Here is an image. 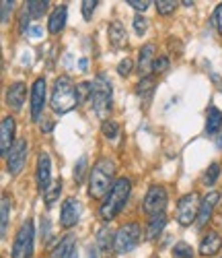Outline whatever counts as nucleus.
Wrapping results in <instances>:
<instances>
[{"mask_svg":"<svg viewBox=\"0 0 222 258\" xmlns=\"http://www.w3.org/2000/svg\"><path fill=\"white\" fill-rule=\"evenodd\" d=\"M114 176H116V163L111 159H107V157L99 159L93 165L91 178H88V197H93L97 201L107 197L109 190L114 188V184H116Z\"/></svg>","mask_w":222,"mask_h":258,"instance_id":"1","label":"nucleus"},{"mask_svg":"<svg viewBox=\"0 0 222 258\" xmlns=\"http://www.w3.org/2000/svg\"><path fill=\"white\" fill-rule=\"evenodd\" d=\"M130 190H132V182L130 178L122 176L116 180L114 188L109 190V195L103 199L101 203V209H99V215H101V219L103 221H111V219H116L118 215L122 213V209L126 207L128 199H130Z\"/></svg>","mask_w":222,"mask_h":258,"instance_id":"2","label":"nucleus"},{"mask_svg":"<svg viewBox=\"0 0 222 258\" xmlns=\"http://www.w3.org/2000/svg\"><path fill=\"white\" fill-rule=\"evenodd\" d=\"M78 105L76 99V85L68 75H62L54 81V89H52V110L56 114H66L72 107Z\"/></svg>","mask_w":222,"mask_h":258,"instance_id":"3","label":"nucleus"},{"mask_svg":"<svg viewBox=\"0 0 222 258\" xmlns=\"http://www.w3.org/2000/svg\"><path fill=\"white\" fill-rule=\"evenodd\" d=\"M111 95H114V89H111V81L105 75H99L93 81L91 101H93V110H95L97 118L103 120V122H107V116L111 112Z\"/></svg>","mask_w":222,"mask_h":258,"instance_id":"4","label":"nucleus"},{"mask_svg":"<svg viewBox=\"0 0 222 258\" xmlns=\"http://www.w3.org/2000/svg\"><path fill=\"white\" fill-rule=\"evenodd\" d=\"M33 240H35V227H33V221L27 219L19 227V231L15 235L11 256L13 258H31L33 256Z\"/></svg>","mask_w":222,"mask_h":258,"instance_id":"5","label":"nucleus"},{"mask_svg":"<svg viewBox=\"0 0 222 258\" xmlns=\"http://www.w3.org/2000/svg\"><path fill=\"white\" fill-rule=\"evenodd\" d=\"M142 238V229L138 223H126L116 231V252L118 254H128L132 252Z\"/></svg>","mask_w":222,"mask_h":258,"instance_id":"6","label":"nucleus"},{"mask_svg":"<svg viewBox=\"0 0 222 258\" xmlns=\"http://www.w3.org/2000/svg\"><path fill=\"white\" fill-rule=\"evenodd\" d=\"M199 197L197 192H189V195L181 197L179 203H177V221L181 225H191L193 221H197V215H199Z\"/></svg>","mask_w":222,"mask_h":258,"instance_id":"7","label":"nucleus"},{"mask_svg":"<svg viewBox=\"0 0 222 258\" xmlns=\"http://www.w3.org/2000/svg\"><path fill=\"white\" fill-rule=\"evenodd\" d=\"M165 207H167V190L163 186H150L144 197V205H142L144 213L154 217V215L165 213Z\"/></svg>","mask_w":222,"mask_h":258,"instance_id":"8","label":"nucleus"},{"mask_svg":"<svg viewBox=\"0 0 222 258\" xmlns=\"http://www.w3.org/2000/svg\"><path fill=\"white\" fill-rule=\"evenodd\" d=\"M27 141L25 139H17L15 141V145H13V149L9 151V155H7V171L11 176H17V174H21V169H23V165H25V161H27Z\"/></svg>","mask_w":222,"mask_h":258,"instance_id":"9","label":"nucleus"},{"mask_svg":"<svg viewBox=\"0 0 222 258\" xmlns=\"http://www.w3.org/2000/svg\"><path fill=\"white\" fill-rule=\"evenodd\" d=\"M80 213H82V207H80V201L70 197L62 203V211H60V225L64 229H70L78 223L80 219Z\"/></svg>","mask_w":222,"mask_h":258,"instance_id":"10","label":"nucleus"},{"mask_svg":"<svg viewBox=\"0 0 222 258\" xmlns=\"http://www.w3.org/2000/svg\"><path fill=\"white\" fill-rule=\"evenodd\" d=\"M46 107V79H37L31 87V118L39 120Z\"/></svg>","mask_w":222,"mask_h":258,"instance_id":"11","label":"nucleus"},{"mask_svg":"<svg viewBox=\"0 0 222 258\" xmlns=\"http://www.w3.org/2000/svg\"><path fill=\"white\" fill-rule=\"evenodd\" d=\"M13 145H15V118L5 116L3 122H0V153L7 157Z\"/></svg>","mask_w":222,"mask_h":258,"instance_id":"12","label":"nucleus"},{"mask_svg":"<svg viewBox=\"0 0 222 258\" xmlns=\"http://www.w3.org/2000/svg\"><path fill=\"white\" fill-rule=\"evenodd\" d=\"M37 186L41 192L52 186V161L46 151H41L37 157Z\"/></svg>","mask_w":222,"mask_h":258,"instance_id":"13","label":"nucleus"},{"mask_svg":"<svg viewBox=\"0 0 222 258\" xmlns=\"http://www.w3.org/2000/svg\"><path fill=\"white\" fill-rule=\"evenodd\" d=\"M218 201H220V192H216V190L208 192V195L202 199V205H199V215H197V221H195L197 227H204L212 219V213H214Z\"/></svg>","mask_w":222,"mask_h":258,"instance_id":"14","label":"nucleus"},{"mask_svg":"<svg viewBox=\"0 0 222 258\" xmlns=\"http://www.w3.org/2000/svg\"><path fill=\"white\" fill-rule=\"evenodd\" d=\"M27 97V85L25 83H13L9 91H7V105L11 107L13 112H21L23 110V103Z\"/></svg>","mask_w":222,"mask_h":258,"instance_id":"15","label":"nucleus"},{"mask_svg":"<svg viewBox=\"0 0 222 258\" xmlns=\"http://www.w3.org/2000/svg\"><path fill=\"white\" fill-rule=\"evenodd\" d=\"M154 52H157V46L146 44L138 54V73H140L142 79L150 77V73L154 71V60H157L154 58Z\"/></svg>","mask_w":222,"mask_h":258,"instance_id":"16","label":"nucleus"},{"mask_svg":"<svg viewBox=\"0 0 222 258\" xmlns=\"http://www.w3.org/2000/svg\"><path fill=\"white\" fill-rule=\"evenodd\" d=\"M76 252V240L72 233H66L64 238L58 242V246L52 250L50 258H72V254Z\"/></svg>","mask_w":222,"mask_h":258,"instance_id":"17","label":"nucleus"},{"mask_svg":"<svg viewBox=\"0 0 222 258\" xmlns=\"http://www.w3.org/2000/svg\"><path fill=\"white\" fill-rule=\"evenodd\" d=\"M107 35H109V44L114 48H124L128 44V33H126V27L122 21H111Z\"/></svg>","mask_w":222,"mask_h":258,"instance_id":"18","label":"nucleus"},{"mask_svg":"<svg viewBox=\"0 0 222 258\" xmlns=\"http://www.w3.org/2000/svg\"><path fill=\"white\" fill-rule=\"evenodd\" d=\"M222 248V238L218 231H208L204 238H202V244H199V254L202 256H214L216 252H220Z\"/></svg>","mask_w":222,"mask_h":258,"instance_id":"19","label":"nucleus"},{"mask_svg":"<svg viewBox=\"0 0 222 258\" xmlns=\"http://www.w3.org/2000/svg\"><path fill=\"white\" fill-rule=\"evenodd\" d=\"M66 17H68V9H66L64 5H60V7L54 9V13L50 15V23H48L50 33L58 35V33L66 27Z\"/></svg>","mask_w":222,"mask_h":258,"instance_id":"20","label":"nucleus"},{"mask_svg":"<svg viewBox=\"0 0 222 258\" xmlns=\"http://www.w3.org/2000/svg\"><path fill=\"white\" fill-rule=\"evenodd\" d=\"M220 131H222V112L218 110L216 105H210L208 107V114H206V133L210 137H214Z\"/></svg>","mask_w":222,"mask_h":258,"instance_id":"21","label":"nucleus"},{"mask_svg":"<svg viewBox=\"0 0 222 258\" xmlns=\"http://www.w3.org/2000/svg\"><path fill=\"white\" fill-rule=\"evenodd\" d=\"M165 225H167V215H165V213L150 217V221H148V225H146V240H157L159 235L163 233Z\"/></svg>","mask_w":222,"mask_h":258,"instance_id":"22","label":"nucleus"},{"mask_svg":"<svg viewBox=\"0 0 222 258\" xmlns=\"http://www.w3.org/2000/svg\"><path fill=\"white\" fill-rule=\"evenodd\" d=\"M97 248L101 252H109L111 248H116V233L111 231L107 225L97 229Z\"/></svg>","mask_w":222,"mask_h":258,"instance_id":"23","label":"nucleus"},{"mask_svg":"<svg viewBox=\"0 0 222 258\" xmlns=\"http://www.w3.org/2000/svg\"><path fill=\"white\" fill-rule=\"evenodd\" d=\"M50 9V3L48 0H29V3H25V11L31 19H39L48 13Z\"/></svg>","mask_w":222,"mask_h":258,"instance_id":"24","label":"nucleus"},{"mask_svg":"<svg viewBox=\"0 0 222 258\" xmlns=\"http://www.w3.org/2000/svg\"><path fill=\"white\" fill-rule=\"evenodd\" d=\"M9 215H11V197L3 195V203H0V219H3V227H0V231H3V238L9 231Z\"/></svg>","mask_w":222,"mask_h":258,"instance_id":"25","label":"nucleus"},{"mask_svg":"<svg viewBox=\"0 0 222 258\" xmlns=\"http://www.w3.org/2000/svg\"><path fill=\"white\" fill-rule=\"evenodd\" d=\"M136 91H138V95H140L144 101H148V99H150V95L154 93V79H152V77L140 79V83L136 85Z\"/></svg>","mask_w":222,"mask_h":258,"instance_id":"26","label":"nucleus"},{"mask_svg":"<svg viewBox=\"0 0 222 258\" xmlns=\"http://www.w3.org/2000/svg\"><path fill=\"white\" fill-rule=\"evenodd\" d=\"M60 192H62V180H56L46 192H43V197H46V205H48V209H52L54 207V203L60 199Z\"/></svg>","mask_w":222,"mask_h":258,"instance_id":"27","label":"nucleus"},{"mask_svg":"<svg viewBox=\"0 0 222 258\" xmlns=\"http://www.w3.org/2000/svg\"><path fill=\"white\" fill-rule=\"evenodd\" d=\"M86 169H88V159H86V155H80V159H78L76 165H74V182H76V184H82V182H84Z\"/></svg>","mask_w":222,"mask_h":258,"instance_id":"28","label":"nucleus"},{"mask_svg":"<svg viewBox=\"0 0 222 258\" xmlns=\"http://www.w3.org/2000/svg\"><path fill=\"white\" fill-rule=\"evenodd\" d=\"M173 256L175 258H193V248L185 242H179L173 246Z\"/></svg>","mask_w":222,"mask_h":258,"instance_id":"29","label":"nucleus"},{"mask_svg":"<svg viewBox=\"0 0 222 258\" xmlns=\"http://www.w3.org/2000/svg\"><path fill=\"white\" fill-rule=\"evenodd\" d=\"M91 93H93V83H80V85H76V99H78V103L91 99Z\"/></svg>","mask_w":222,"mask_h":258,"instance_id":"30","label":"nucleus"},{"mask_svg":"<svg viewBox=\"0 0 222 258\" xmlns=\"http://www.w3.org/2000/svg\"><path fill=\"white\" fill-rule=\"evenodd\" d=\"M154 5H157L159 15H171V13H175V9L179 3H175V0H157Z\"/></svg>","mask_w":222,"mask_h":258,"instance_id":"31","label":"nucleus"},{"mask_svg":"<svg viewBox=\"0 0 222 258\" xmlns=\"http://www.w3.org/2000/svg\"><path fill=\"white\" fill-rule=\"evenodd\" d=\"M0 11H3V15H0L3 23H9L11 15H13V11H15V3H13V0H3V3H0Z\"/></svg>","mask_w":222,"mask_h":258,"instance_id":"32","label":"nucleus"},{"mask_svg":"<svg viewBox=\"0 0 222 258\" xmlns=\"http://www.w3.org/2000/svg\"><path fill=\"white\" fill-rule=\"evenodd\" d=\"M118 135H120V126H118L114 120L103 122V137H107V139H116Z\"/></svg>","mask_w":222,"mask_h":258,"instance_id":"33","label":"nucleus"},{"mask_svg":"<svg viewBox=\"0 0 222 258\" xmlns=\"http://www.w3.org/2000/svg\"><path fill=\"white\" fill-rule=\"evenodd\" d=\"M218 176H220V165H218V163H212V165L208 167V171H206V176H204V182H206L208 186H212V184L218 180Z\"/></svg>","mask_w":222,"mask_h":258,"instance_id":"34","label":"nucleus"},{"mask_svg":"<svg viewBox=\"0 0 222 258\" xmlns=\"http://www.w3.org/2000/svg\"><path fill=\"white\" fill-rule=\"evenodd\" d=\"M97 5H99L97 0H84V3H82V17H84V21L93 19V13H95Z\"/></svg>","mask_w":222,"mask_h":258,"instance_id":"35","label":"nucleus"},{"mask_svg":"<svg viewBox=\"0 0 222 258\" xmlns=\"http://www.w3.org/2000/svg\"><path fill=\"white\" fill-rule=\"evenodd\" d=\"M134 29H136L138 35H144L146 29H148V19L142 17V15H136V17H134Z\"/></svg>","mask_w":222,"mask_h":258,"instance_id":"36","label":"nucleus"},{"mask_svg":"<svg viewBox=\"0 0 222 258\" xmlns=\"http://www.w3.org/2000/svg\"><path fill=\"white\" fill-rule=\"evenodd\" d=\"M50 238H52V225H50V219L48 217H43L41 219V242L48 244Z\"/></svg>","mask_w":222,"mask_h":258,"instance_id":"37","label":"nucleus"},{"mask_svg":"<svg viewBox=\"0 0 222 258\" xmlns=\"http://www.w3.org/2000/svg\"><path fill=\"white\" fill-rule=\"evenodd\" d=\"M169 67H171V62H169V58H167V56H159L157 60H154V73H157V75L167 73V71H169Z\"/></svg>","mask_w":222,"mask_h":258,"instance_id":"38","label":"nucleus"},{"mask_svg":"<svg viewBox=\"0 0 222 258\" xmlns=\"http://www.w3.org/2000/svg\"><path fill=\"white\" fill-rule=\"evenodd\" d=\"M132 67H134V62H132L130 58H124V60L118 64V73H120L122 77H128V75L132 73Z\"/></svg>","mask_w":222,"mask_h":258,"instance_id":"39","label":"nucleus"},{"mask_svg":"<svg viewBox=\"0 0 222 258\" xmlns=\"http://www.w3.org/2000/svg\"><path fill=\"white\" fill-rule=\"evenodd\" d=\"M128 5H130L132 9H136V11H142V13H144L152 3H148V0H128Z\"/></svg>","mask_w":222,"mask_h":258,"instance_id":"40","label":"nucleus"},{"mask_svg":"<svg viewBox=\"0 0 222 258\" xmlns=\"http://www.w3.org/2000/svg\"><path fill=\"white\" fill-rule=\"evenodd\" d=\"M214 23H216V27H218V31L222 33V3L218 5V9H216V13H214Z\"/></svg>","mask_w":222,"mask_h":258,"instance_id":"41","label":"nucleus"},{"mask_svg":"<svg viewBox=\"0 0 222 258\" xmlns=\"http://www.w3.org/2000/svg\"><path fill=\"white\" fill-rule=\"evenodd\" d=\"M52 128H54V124H52L50 120H43V122H41V133H50Z\"/></svg>","mask_w":222,"mask_h":258,"instance_id":"42","label":"nucleus"},{"mask_svg":"<svg viewBox=\"0 0 222 258\" xmlns=\"http://www.w3.org/2000/svg\"><path fill=\"white\" fill-rule=\"evenodd\" d=\"M41 33H43V31H41V27H39V25H35V27H31V29H29V35H31V37H41Z\"/></svg>","mask_w":222,"mask_h":258,"instance_id":"43","label":"nucleus"},{"mask_svg":"<svg viewBox=\"0 0 222 258\" xmlns=\"http://www.w3.org/2000/svg\"><path fill=\"white\" fill-rule=\"evenodd\" d=\"M210 77H212V81H214V83H216V87H218V89H220V91H222V79H220V77H218V75H214V73H212V75H210Z\"/></svg>","mask_w":222,"mask_h":258,"instance_id":"44","label":"nucleus"},{"mask_svg":"<svg viewBox=\"0 0 222 258\" xmlns=\"http://www.w3.org/2000/svg\"><path fill=\"white\" fill-rule=\"evenodd\" d=\"M86 67H88L86 58H80V60H78V69H80V71H86Z\"/></svg>","mask_w":222,"mask_h":258,"instance_id":"45","label":"nucleus"},{"mask_svg":"<svg viewBox=\"0 0 222 258\" xmlns=\"http://www.w3.org/2000/svg\"><path fill=\"white\" fill-rule=\"evenodd\" d=\"M88 258H97V250H93V248L88 250Z\"/></svg>","mask_w":222,"mask_h":258,"instance_id":"46","label":"nucleus"},{"mask_svg":"<svg viewBox=\"0 0 222 258\" xmlns=\"http://www.w3.org/2000/svg\"><path fill=\"white\" fill-rule=\"evenodd\" d=\"M72 258H78V254H76V252H74V254H72Z\"/></svg>","mask_w":222,"mask_h":258,"instance_id":"47","label":"nucleus"},{"mask_svg":"<svg viewBox=\"0 0 222 258\" xmlns=\"http://www.w3.org/2000/svg\"><path fill=\"white\" fill-rule=\"evenodd\" d=\"M154 258H157V256H154Z\"/></svg>","mask_w":222,"mask_h":258,"instance_id":"48","label":"nucleus"}]
</instances>
